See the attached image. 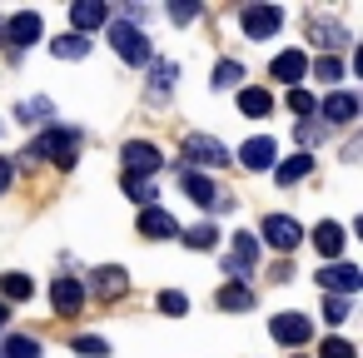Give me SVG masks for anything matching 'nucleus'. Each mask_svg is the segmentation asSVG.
Wrapping results in <instances>:
<instances>
[{"label": "nucleus", "mask_w": 363, "mask_h": 358, "mask_svg": "<svg viewBox=\"0 0 363 358\" xmlns=\"http://www.w3.org/2000/svg\"><path fill=\"white\" fill-rule=\"evenodd\" d=\"M16 120H26V125H50V120H55V105H50L45 95L21 100V105H16Z\"/></svg>", "instance_id": "nucleus-21"}, {"label": "nucleus", "mask_w": 363, "mask_h": 358, "mask_svg": "<svg viewBox=\"0 0 363 358\" xmlns=\"http://www.w3.org/2000/svg\"><path fill=\"white\" fill-rule=\"evenodd\" d=\"M140 234H145V239H174V234H179V224H174V214H169V209L150 204V209L140 214Z\"/></svg>", "instance_id": "nucleus-16"}, {"label": "nucleus", "mask_w": 363, "mask_h": 358, "mask_svg": "<svg viewBox=\"0 0 363 358\" xmlns=\"http://www.w3.org/2000/svg\"><path fill=\"white\" fill-rule=\"evenodd\" d=\"M50 55H60V60H85V55H90V40L75 35V30H70V35H55V40H50Z\"/></svg>", "instance_id": "nucleus-22"}, {"label": "nucleus", "mask_w": 363, "mask_h": 358, "mask_svg": "<svg viewBox=\"0 0 363 358\" xmlns=\"http://www.w3.org/2000/svg\"><path fill=\"white\" fill-rule=\"evenodd\" d=\"M125 194H130V199H140V204L150 209V199H155V184H150V179H125Z\"/></svg>", "instance_id": "nucleus-33"}, {"label": "nucleus", "mask_w": 363, "mask_h": 358, "mask_svg": "<svg viewBox=\"0 0 363 358\" xmlns=\"http://www.w3.org/2000/svg\"><path fill=\"white\" fill-rule=\"evenodd\" d=\"M184 244H189L194 254H209V249L219 244V229H214V224H194V229L184 234Z\"/></svg>", "instance_id": "nucleus-30"}, {"label": "nucleus", "mask_w": 363, "mask_h": 358, "mask_svg": "<svg viewBox=\"0 0 363 358\" xmlns=\"http://www.w3.org/2000/svg\"><path fill=\"white\" fill-rule=\"evenodd\" d=\"M0 45H6V30H0Z\"/></svg>", "instance_id": "nucleus-42"}, {"label": "nucleus", "mask_w": 363, "mask_h": 358, "mask_svg": "<svg viewBox=\"0 0 363 358\" xmlns=\"http://www.w3.org/2000/svg\"><path fill=\"white\" fill-rule=\"evenodd\" d=\"M120 160H125V179H150V174L164 169V155H160L150 140H130V145L120 150Z\"/></svg>", "instance_id": "nucleus-3"}, {"label": "nucleus", "mask_w": 363, "mask_h": 358, "mask_svg": "<svg viewBox=\"0 0 363 358\" xmlns=\"http://www.w3.org/2000/svg\"><path fill=\"white\" fill-rule=\"evenodd\" d=\"M254 264H259V239L239 229V234H234V249H229V259H224V274L239 279V274H249Z\"/></svg>", "instance_id": "nucleus-9"}, {"label": "nucleus", "mask_w": 363, "mask_h": 358, "mask_svg": "<svg viewBox=\"0 0 363 358\" xmlns=\"http://www.w3.org/2000/svg\"><path fill=\"white\" fill-rule=\"evenodd\" d=\"M234 85H244V65L239 60H219L214 65V90H234Z\"/></svg>", "instance_id": "nucleus-29"}, {"label": "nucleus", "mask_w": 363, "mask_h": 358, "mask_svg": "<svg viewBox=\"0 0 363 358\" xmlns=\"http://www.w3.org/2000/svg\"><path fill=\"white\" fill-rule=\"evenodd\" d=\"M0 293H6L11 303H26V298L35 293V284H30L26 274H6V279H0ZM6 298H0V303H6Z\"/></svg>", "instance_id": "nucleus-26"}, {"label": "nucleus", "mask_w": 363, "mask_h": 358, "mask_svg": "<svg viewBox=\"0 0 363 358\" xmlns=\"http://www.w3.org/2000/svg\"><path fill=\"white\" fill-rule=\"evenodd\" d=\"M110 45L125 65H150V35L130 21H110Z\"/></svg>", "instance_id": "nucleus-2"}, {"label": "nucleus", "mask_w": 363, "mask_h": 358, "mask_svg": "<svg viewBox=\"0 0 363 358\" xmlns=\"http://www.w3.org/2000/svg\"><path fill=\"white\" fill-rule=\"evenodd\" d=\"M269 333H274L279 343H289V348H303V343L313 338V323H308L303 313H279V318L269 323Z\"/></svg>", "instance_id": "nucleus-11"}, {"label": "nucleus", "mask_w": 363, "mask_h": 358, "mask_svg": "<svg viewBox=\"0 0 363 358\" xmlns=\"http://www.w3.org/2000/svg\"><path fill=\"white\" fill-rule=\"evenodd\" d=\"M313 40H318L323 50H338L348 35H343V26H338V21H313Z\"/></svg>", "instance_id": "nucleus-28"}, {"label": "nucleus", "mask_w": 363, "mask_h": 358, "mask_svg": "<svg viewBox=\"0 0 363 358\" xmlns=\"http://www.w3.org/2000/svg\"><path fill=\"white\" fill-rule=\"evenodd\" d=\"M160 308H164V313H174V318H179V313H184V308H189V298H184V293H179V289H164V293H160Z\"/></svg>", "instance_id": "nucleus-34"}, {"label": "nucleus", "mask_w": 363, "mask_h": 358, "mask_svg": "<svg viewBox=\"0 0 363 358\" xmlns=\"http://www.w3.org/2000/svg\"><path fill=\"white\" fill-rule=\"evenodd\" d=\"M179 184H184V194H189L199 209H219V214H224V209L234 204V199H229V194H224L209 174H199V169H184V174H179Z\"/></svg>", "instance_id": "nucleus-5"}, {"label": "nucleus", "mask_w": 363, "mask_h": 358, "mask_svg": "<svg viewBox=\"0 0 363 358\" xmlns=\"http://www.w3.org/2000/svg\"><path fill=\"white\" fill-rule=\"evenodd\" d=\"M55 160L60 169H70L75 160H80V130H65V125H45V135L35 140V150H30V160Z\"/></svg>", "instance_id": "nucleus-1"}, {"label": "nucleus", "mask_w": 363, "mask_h": 358, "mask_svg": "<svg viewBox=\"0 0 363 358\" xmlns=\"http://www.w3.org/2000/svg\"><path fill=\"white\" fill-rule=\"evenodd\" d=\"M169 16H174L179 26H189V21L199 16V6H189V0H179V6H169Z\"/></svg>", "instance_id": "nucleus-39"}, {"label": "nucleus", "mask_w": 363, "mask_h": 358, "mask_svg": "<svg viewBox=\"0 0 363 358\" xmlns=\"http://www.w3.org/2000/svg\"><path fill=\"white\" fill-rule=\"evenodd\" d=\"M239 30H244L249 40H269V35L284 30V11H279V6H244V11H239Z\"/></svg>", "instance_id": "nucleus-4"}, {"label": "nucleus", "mask_w": 363, "mask_h": 358, "mask_svg": "<svg viewBox=\"0 0 363 358\" xmlns=\"http://www.w3.org/2000/svg\"><path fill=\"white\" fill-rule=\"evenodd\" d=\"M174 75H179V65H174V60H160V65L150 70V100L169 95V90H174Z\"/></svg>", "instance_id": "nucleus-24"}, {"label": "nucleus", "mask_w": 363, "mask_h": 358, "mask_svg": "<svg viewBox=\"0 0 363 358\" xmlns=\"http://www.w3.org/2000/svg\"><path fill=\"white\" fill-rule=\"evenodd\" d=\"M343 224H333V219H323L318 229H313V249H318V259H338L343 254Z\"/></svg>", "instance_id": "nucleus-17"}, {"label": "nucleus", "mask_w": 363, "mask_h": 358, "mask_svg": "<svg viewBox=\"0 0 363 358\" xmlns=\"http://www.w3.org/2000/svg\"><path fill=\"white\" fill-rule=\"evenodd\" d=\"M184 160L204 174V169H224V164H229V150H224L214 135H189V140H184Z\"/></svg>", "instance_id": "nucleus-6"}, {"label": "nucleus", "mask_w": 363, "mask_h": 358, "mask_svg": "<svg viewBox=\"0 0 363 358\" xmlns=\"http://www.w3.org/2000/svg\"><path fill=\"white\" fill-rule=\"evenodd\" d=\"M50 303H55L60 318H75L80 303H85V279H55L50 284Z\"/></svg>", "instance_id": "nucleus-10"}, {"label": "nucleus", "mask_w": 363, "mask_h": 358, "mask_svg": "<svg viewBox=\"0 0 363 358\" xmlns=\"http://www.w3.org/2000/svg\"><path fill=\"white\" fill-rule=\"evenodd\" d=\"M70 348H75L80 358H110V343H105V338H95V333H80Z\"/></svg>", "instance_id": "nucleus-31"}, {"label": "nucleus", "mask_w": 363, "mask_h": 358, "mask_svg": "<svg viewBox=\"0 0 363 358\" xmlns=\"http://www.w3.org/2000/svg\"><path fill=\"white\" fill-rule=\"evenodd\" d=\"M90 293H100V298H120L125 289H130V274L125 269H115V264H105V269H95L90 274V284H85Z\"/></svg>", "instance_id": "nucleus-12"}, {"label": "nucleus", "mask_w": 363, "mask_h": 358, "mask_svg": "<svg viewBox=\"0 0 363 358\" xmlns=\"http://www.w3.org/2000/svg\"><path fill=\"white\" fill-rule=\"evenodd\" d=\"M6 318H11V308H6V303H0V328H6Z\"/></svg>", "instance_id": "nucleus-41"}, {"label": "nucleus", "mask_w": 363, "mask_h": 358, "mask_svg": "<svg viewBox=\"0 0 363 358\" xmlns=\"http://www.w3.org/2000/svg\"><path fill=\"white\" fill-rule=\"evenodd\" d=\"M274 155H279V145H274L269 135H259V140H249V145L239 150L244 169H269V164H274Z\"/></svg>", "instance_id": "nucleus-18"}, {"label": "nucleus", "mask_w": 363, "mask_h": 358, "mask_svg": "<svg viewBox=\"0 0 363 358\" xmlns=\"http://www.w3.org/2000/svg\"><path fill=\"white\" fill-rule=\"evenodd\" d=\"M308 169H313V155H294V160H284V164L274 169V179H279V184H298Z\"/></svg>", "instance_id": "nucleus-25"}, {"label": "nucleus", "mask_w": 363, "mask_h": 358, "mask_svg": "<svg viewBox=\"0 0 363 358\" xmlns=\"http://www.w3.org/2000/svg\"><path fill=\"white\" fill-rule=\"evenodd\" d=\"M318 358H353V343H348V338H328Z\"/></svg>", "instance_id": "nucleus-36"}, {"label": "nucleus", "mask_w": 363, "mask_h": 358, "mask_svg": "<svg viewBox=\"0 0 363 358\" xmlns=\"http://www.w3.org/2000/svg\"><path fill=\"white\" fill-rule=\"evenodd\" d=\"M0 358H40V343L26 338V333H11L6 343H0Z\"/></svg>", "instance_id": "nucleus-27"}, {"label": "nucleus", "mask_w": 363, "mask_h": 358, "mask_svg": "<svg viewBox=\"0 0 363 358\" xmlns=\"http://www.w3.org/2000/svg\"><path fill=\"white\" fill-rule=\"evenodd\" d=\"M239 110H244V115H254V120H264V115L274 110V95H269V90H259V85H249V90H239Z\"/></svg>", "instance_id": "nucleus-23"}, {"label": "nucleus", "mask_w": 363, "mask_h": 358, "mask_svg": "<svg viewBox=\"0 0 363 358\" xmlns=\"http://www.w3.org/2000/svg\"><path fill=\"white\" fill-rule=\"evenodd\" d=\"M348 318V298H328L323 293V323H343Z\"/></svg>", "instance_id": "nucleus-35"}, {"label": "nucleus", "mask_w": 363, "mask_h": 358, "mask_svg": "<svg viewBox=\"0 0 363 358\" xmlns=\"http://www.w3.org/2000/svg\"><path fill=\"white\" fill-rule=\"evenodd\" d=\"M289 110H294V115H313V110H318V100H313L308 90H289Z\"/></svg>", "instance_id": "nucleus-32"}, {"label": "nucleus", "mask_w": 363, "mask_h": 358, "mask_svg": "<svg viewBox=\"0 0 363 358\" xmlns=\"http://www.w3.org/2000/svg\"><path fill=\"white\" fill-rule=\"evenodd\" d=\"M264 244H274L279 254L298 249V244H303V229H298V219H289V214H269V219H264Z\"/></svg>", "instance_id": "nucleus-8"}, {"label": "nucleus", "mask_w": 363, "mask_h": 358, "mask_svg": "<svg viewBox=\"0 0 363 358\" xmlns=\"http://www.w3.org/2000/svg\"><path fill=\"white\" fill-rule=\"evenodd\" d=\"M318 289H323L328 298H348V293L363 289V274H358L353 264H328V269H318Z\"/></svg>", "instance_id": "nucleus-7"}, {"label": "nucleus", "mask_w": 363, "mask_h": 358, "mask_svg": "<svg viewBox=\"0 0 363 358\" xmlns=\"http://www.w3.org/2000/svg\"><path fill=\"white\" fill-rule=\"evenodd\" d=\"M274 80H284V85H294V80H303V70H308V60L298 55V50H284V55H274Z\"/></svg>", "instance_id": "nucleus-19"}, {"label": "nucleus", "mask_w": 363, "mask_h": 358, "mask_svg": "<svg viewBox=\"0 0 363 358\" xmlns=\"http://www.w3.org/2000/svg\"><path fill=\"white\" fill-rule=\"evenodd\" d=\"M40 30H45V26H40V16H35V11H21V16H11V26H6V40L26 50V45H35V40H40Z\"/></svg>", "instance_id": "nucleus-14"}, {"label": "nucleus", "mask_w": 363, "mask_h": 358, "mask_svg": "<svg viewBox=\"0 0 363 358\" xmlns=\"http://www.w3.org/2000/svg\"><path fill=\"white\" fill-rule=\"evenodd\" d=\"M11 179H16V169H11V160H0V194L11 189Z\"/></svg>", "instance_id": "nucleus-40"}, {"label": "nucleus", "mask_w": 363, "mask_h": 358, "mask_svg": "<svg viewBox=\"0 0 363 358\" xmlns=\"http://www.w3.org/2000/svg\"><path fill=\"white\" fill-rule=\"evenodd\" d=\"M70 21H75V35H90V30L110 26V11L100 6V0H75V6H70Z\"/></svg>", "instance_id": "nucleus-13"}, {"label": "nucleus", "mask_w": 363, "mask_h": 358, "mask_svg": "<svg viewBox=\"0 0 363 358\" xmlns=\"http://www.w3.org/2000/svg\"><path fill=\"white\" fill-rule=\"evenodd\" d=\"M294 135H298V145H318V140H323V125H308V120H303Z\"/></svg>", "instance_id": "nucleus-38"}, {"label": "nucleus", "mask_w": 363, "mask_h": 358, "mask_svg": "<svg viewBox=\"0 0 363 358\" xmlns=\"http://www.w3.org/2000/svg\"><path fill=\"white\" fill-rule=\"evenodd\" d=\"M313 70H318V80H338V75H343V65H338L333 55H318V65H313Z\"/></svg>", "instance_id": "nucleus-37"}, {"label": "nucleus", "mask_w": 363, "mask_h": 358, "mask_svg": "<svg viewBox=\"0 0 363 358\" xmlns=\"http://www.w3.org/2000/svg\"><path fill=\"white\" fill-rule=\"evenodd\" d=\"M219 308L224 313H249L254 308V289L249 284H224L219 289Z\"/></svg>", "instance_id": "nucleus-20"}, {"label": "nucleus", "mask_w": 363, "mask_h": 358, "mask_svg": "<svg viewBox=\"0 0 363 358\" xmlns=\"http://www.w3.org/2000/svg\"><path fill=\"white\" fill-rule=\"evenodd\" d=\"M318 115H323L328 125H353V115H358V95H348V90H333V95L318 105Z\"/></svg>", "instance_id": "nucleus-15"}]
</instances>
